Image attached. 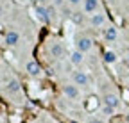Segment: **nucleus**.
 I'll use <instances>...</instances> for the list:
<instances>
[{
	"label": "nucleus",
	"mask_w": 129,
	"mask_h": 123,
	"mask_svg": "<svg viewBox=\"0 0 129 123\" xmlns=\"http://www.w3.org/2000/svg\"><path fill=\"white\" fill-rule=\"evenodd\" d=\"M127 61H129V54H127Z\"/></svg>",
	"instance_id": "23"
},
{
	"label": "nucleus",
	"mask_w": 129,
	"mask_h": 123,
	"mask_svg": "<svg viewBox=\"0 0 129 123\" xmlns=\"http://www.w3.org/2000/svg\"><path fill=\"white\" fill-rule=\"evenodd\" d=\"M127 89H129V86H127Z\"/></svg>",
	"instance_id": "24"
},
{
	"label": "nucleus",
	"mask_w": 129,
	"mask_h": 123,
	"mask_svg": "<svg viewBox=\"0 0 129 123\" xmlns=\"http://www.w3.org/2000/svg\"><path fill=\"white\" fill-rule=\"evenodd\" d=\"M47 11H48V16H50V20H54V14H56L54 7H47Z\"/></svg>",
	"instance_id": "17"
},
{
	"label": "nucleus",
	"mask_w": 129,
	"mask_h": 123,
	"mask_svg": "<svg viewBox=\"0 0 129 123\" xmlns=\"http://www.w3.org/2000/svg\"><path fill=\"white\" fill-rule=\"evenodd\" d=\"M54 4H56V6H61V4H63V0H54Z\"/></svg>",
	"instance_id": "20"
},
{
	"label": "nucleus",
	"mask_w": 129,
	"mask_h": 123,
	"mask_svg": "<svg viewBox=\"0 0 129 123\" xmlns=\"http://www.w3.org/2000/svg\"><path fill=\"white\" fill-rule=\"evenodd\" d=\"M4 89L7 91L9 95H14V93H18L20 91V80H16V79H11L6 86H4Z\"/></svg>",
	"instance_id": "9"
},
{
	"label": "nucleus",
	"mask_w": 129,
	"mask_h": 123,
	"mask_svg": "<svg viewBox=\"0 0 129 123\" xmlns=\"http://www.w3.org/2000/svg\"><path fill=\"white\" fill-rule=\"evenodd\" d=\"M70 16H72V20H74V23H83V20H84V16H83V13H81V11H75V13H72L70 14Z\"/></svg>",
	"instance_id": "15"
},
{
	"label": "nucleus",
	"mask_w": 129,
	"mask_h": 123,
	"mask_svg": "<svg viewBox=\"0 0 129 123\" xmlns=\"http://www.w3.org/2000/svg\"><path fill=\"white\" fill-rule=\"evenodd\" d=\"M104 103L106 105H111V107H117L120 105V100H118V96L117 95H113V93H108V95H104Z\"/></svg>",
	"instance_id": "11"
},
{
	"label": "nucleus",
	"mask_w": 129,
	"mask_h": 123,
	"mask_svg": "<svg viewBox=\"0 0 129 123\" xmlns=\"http://www.w3.org/2000/svg\"><path fill=\"white\" fill-rule=\"evenodd\" d=\"M74 82L77 84V86H81V87H86L88 86V82H90V79H88V75L84 73V71H74Z\"/></svg>",
	"instance_id": "3"
},
{
	"label": "nucleus",
	"mask_w": 129,
	"mask_h": 123,
	"mask_svg": "<svg viewBox=\"0 0 129 123\" xmlns=\"http://www.w3.org/2000/svg\"><path fill=\"white\" fill-rule=\"evenodd\" d=\"M81 2H84V0H68V4H70V6H79Z\"/></svg>",
	"instance_id": "18"
},
{
	"label": "nucleus",
	"mask_w": 129,
	"mask_h": 123,
	"mask_svg": "<svg viewBox=\"0 0 129 123\" xmlns=\"http://www.w3.org/2000/svg\"><path fill=\"white\" fill-rule=\"evenodd\" d=\"M125 121H127V123H129V112H127V114H125Z\"/></svg>",
	"instance_id": "21"
},
{
	"label": "nucleus",
	"mask_w": 129,
	"mask_h": 123,
	"mask_svg": "<svg viewBox=\"0 0 129 123\" xmlns=\"http://www.w3.org/2000/svg\"><path fill=\"white\" fill-rule=\"evenodd\" d=\"M91 45H93V41H91L88 36H81V38L77 39V43H75V47H77V50H81V52H88V50H91Z\"/></svg>",
	"instance_id": "1"
},
{
	"label": "nucleus",
	"mask_w": 129,
	"mask_h": 123,
	"mask_svg": "<svg viewBox=\"0 0 129 123\" xmlns=\"http://www.w3.org/2000/svg\"><path fill=\"white\" fill-rule=\"evenodd\" d=\"M25 70H27V73H29L30 77H38V75L41 73V66L36 63V61H29L27 66H25Z\"/></svg>",
	"instance_id": "6"
},
{
	"label": "nucleus",
	"mask_w": 129,
	"mask_h": 123,
	"mask_svg": "<svg viewBox=\"0 0 129 123\" xmlns=\"http://www.w3.org/2000/svg\"><path fill=\"white\" fill-rule=\"evenodd\" d=\"M102 36H104V39H106V41L113 43V41H117L118 32H117V29H115V27H108V29H104V30H102Z\"/></svg>",
	"instance_id": "7"
},
{
	"label": "nucleus",
	"mask_w": 129,
	"mask_h": 123,
	"mask_svg": "<svg viewBox=\"0 0 129 123\" xmlns=\"http://www.w3.org/2000/svg\"><path fill=\"white\" fill-rule=\"evenodd\" d=\"M83 54H84V52H81V50H77V48H75V50L70 54V63H72V64H75V66H79L81 63H83V59H84V55H83Z\"/></svg>",
	"instance_id": "12"
},
{
	"label": "nucleus",
	"mask_w": 129,
	"mask_h": 123,
	"mask_svg": "<svg viewBox=\"0 0 129 123\" xmlns=\"http://www.w3.org/2000/svg\"><path fill=\"white\" fill-rule=\"evenodd\" d=\"M64 54V48H63V45L61 43H52V47H50V55L59 59L61 55Z\"/></svg>",
	"instance_id": "13"
},
{
	"label": "nucleus",
	"mask_w": 129,
	"mask_h": 123,
	"mask_svg": "<svg viewBox=\"0 0 129 123\" xmlns=\"http://www.w3.org/2000/svg\"><path fill=\"white\" fill-rule=\"evenodd\" d=\"M104 63L115 64V63H117V54H115V52H106V54H104Z\"/></svg>",
	"instance_id": "14"
},
{
	"label": "nucleus",
	"mask_w": 129,
	"mask_h": 123,
	"mask_svg": "<svg viewBox=\"0 0 129 123\" xmlns=\"http://www.w3.org/2000/svg\"><path fill=\"white\" fill-rule=\"evenodd\" d=\"M4 39H6V43L9 47H14V45H18V41H20V34L16 32V30H9V32H6Z\"/></svg>",
	"instance_id": "5"
},
{
	"label": "nucleus",
	"mask_w": 129,
	"mask_h": 123,
	"mask_svg": "<svg viewBox=\"0 0 129 123\" xmlns=\"http://www.w3.org/2000/svg\"><path fill=\"white\" fill-rule=\"evenodd\" d=\"M88 123H102V121H101V119H97V118H91Z\"/></svg>",
	"instance_id": "19"
},
{
	"label": "nucleus",
	"mask_w": 129,
	"mask_h": 123,
	"mask_svg": "<svg viewBox=\"0 0 129 123\" xmlns=\"http://www.w3.org/2000/svg\"><path fill=\"white\" fill-rule=\"evenodd\" d=\"M38 2H47V0H38Z\"/></svg>",
	"instance_id": "22"
},
{
	"label": "nucleus",
	"mask_w": 129,
	"mask_h": 123,
	"mask_svg": "<svg viewBox=\"0 0 129 123\" xmlns=\"http://www.w3.org/2000/svg\"><path fill=\"white\" fill-rule=\"evenodd\" d=\"M90 23H91V27H102L104 23H106V16L102 13H93L91 16H90Z\"/></svg>",
	"instance_id": "4"
},
{
	"label": "nucleus",
	"mask_w": 129,
	"mask_h": 123,
	"mask_svg": "<svg viewBox=\"0 0 129 123\" xmlns=\"http://www.w3.org/2000/svg\"><path fill=\"white\" fill-rule=\"evenodd\" d=\"M113 112H115V107H111V105H106L104 103V107H102V114H106V116H113Z\"/></svg>",
	"instance_id": "16"
},
{
	"label": "nucleus",
	"mask_w": 129,
	"mask_h": 123,
	"mask_svg": "<svg viewBox=\"0 0 129 123\" xmlns=\"http://www.w3.org/2000/svg\"><path fill=\"white\" fill-rule=\"evenodd\" d=\"M84 13H97L99 11V7H101V2L99 0H84Z\"/></svg>",
	"instance_id": "8"
},
{
	"label": "nucleus",
	"mask_w": 129,
	"mask_h": 123,
	"mask_svg": "<svg viewBox=\"0 0 129 123\" xmlns=\"http://www.w3.org/2000/svg\"><path fill=\"white\" fill-rule=\"evenodd\" d=\"M34 13H36V18H38L41 23H48V22H50V16H48V11H47V7L38 6V4H36Z\"/></svg>",
	"instance_id": "2"
},
{
	"label": "nucleus",
	"mask_w": 129,
	"mask_h": 123,
	"mask_svg": "<svg viewBox=\"0 0 129 123\" xmlns=\"http://www.w3.org/2000/svg\"><path fill=\"white\" fill-rule=\"evenodd\" d=\"M63 93L67 95V98H77L79 96V89H77V84L74 86H63Z\"/></svg>",
	"instance_id": "10"
}]
</instances>
